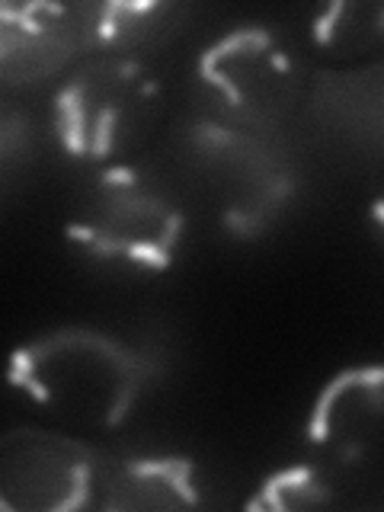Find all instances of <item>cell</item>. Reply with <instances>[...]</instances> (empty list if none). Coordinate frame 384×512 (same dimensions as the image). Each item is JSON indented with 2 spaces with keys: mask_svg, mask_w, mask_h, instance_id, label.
<instances>
[{
  "mask_svg": "<svg viewBox=\"0 0 384 512\" xmlns=\"http://www.w3.org/2000/svg\"><path fill=\"white\" fill-rule=\"evenodd\" d=\"M157 365L135 346L93 327H61L10 356L7 381L64 420L112 429L128 420Z\"/></svg>",
  "mask_w": 384,
  "mask_h": 512,
  "instance_id": "6da1fadb",
  "label": "cell"
},
{
  "mask_svg": "<svg viewBox=\"0 0 384 512\" xmlns=\"http://www.w3.org/2000/svg\"><path fill=\"white\" fill-rule=\"evenodd\" d=\"M164 116V87L138 58H93L61 84L52 125L61 148L80 160L138 151Z\"/></svg>",
  "mask_w": 384,
  "mask_h": 512,
  "instance_id": "7a4b0ae2",
  "label": "cell"
},
{
  "mask_svg": "<svg viewBox=\"0 0 384 512\" xmlns=\"http://www.w3.org/2000/svg\"><path fill=\"white\" fill-rule=\"evenodd\" d=\"M183 208L138 167H109L80 192L68 237L96 260L144 272L173 263L183 240Z\"/></svg>",
  "mask_w": 384,
  "mask_h": 512,
  "instance_id": "3957f363",
  "label": "cell"
},
{
  "mask_svg": "<svg viewBox=\"0 0 384 512\" xmlns=\"http://www.w3.org/2000/svg\"><path fill=\"white\" fill-rule=\"evenodd\" d=\"M199 87L212 122L266 132L292 112L298 68L272 29L240 26L202 52Z\"/></svg>",
  "mask_w": 384,
  "mask_h": 512,
  "instance_id": "277c9868",
  "label": "cell"
},
{
  "mask_svg": "<svg viewBox=\"0 0 384 512\" xmlns=\"http://www.w3.org/2000/svg\"><path fill=\"white\" fill-rule=\"evenodd\" d=\"M189 151L224 228L234 234H260L292 199V164L260 132L202 119L189 132Z\"/></svg>",
  "mask_w": 384,
  "mask_h": 512,
  "instance_id": "5b68a950",
  "label": "cell"
},
{
  "mask_svg": "<svg viewBox=\"0 0 384 512\" xmlns=\"http://www.w3.org/2000/svg\"><path fill=\"white\" fill-rule=\"evenodd\" d=\"M103 455L64 432L20 426L0 436V512H74L93 506Z\"/></svg>",
  "mask_w": 384,
  "mask_h": 512,
  "instance_id": "8992f818",
  "label": "cell"
},
{
  "mask_svg": "<svg viewBox=\"0 0 384 512\" xmlns=\"http://www.w3.org/2000/svg\"><path fill=\"white\" fill-rule=\"evenodd\" d=\"M384 375L378 365L349 368L324 384L317 394L308 442L340 455L343 461H359L378 442L381 432V400Z\"/></svg>",
  "mask_w": 384,
  "mask_h": 512,
  "instance_id": "52a82bcc",
  "label": "cell"
},
{
  "mask_svg": "<svg viewBox=\"0 0 384 512\" xmlns=\"http://www.w3.org/2000/svg\"><path fill=\"white\" fill-rule=\"evenodd\" d=\"M77 45L74 7L0 4V80L55 74Z\"/></svg>",
  "mask_w": 384,
  "mask_h": 512,
  "instance_id": "ba28073f",
  "label": "cell"
},
{
  "mask_svg": "<svg viewBox=\"0 0 384 512\" xmlns=\"http://www.w3.org/2000/svg\"><path fill=\"white\" fill-rule=\"evenodd\" d=\"M93 506L106 512H173L199 506L196 468L189 458H106Z\"/></svg>",
  "mask_w": 384,
  "mask_h": 512,
  "instance_id": "9c48e42d",
  "label": "cell"
},
{
  "mask_svg": "<svg viewBox=\"0 0 384 512\" xmlns=\"http://www.w3.org/2000/svg\"><path fill=\"white\" fill-rule=\"evenodd\" d=\"M80 45L103 58H132L148 45L167 42L183 23V10L164 0H116L74 7Z\"/></svg>",
  "mask_w": 384,
  "mask_h": 512,
  "instance_id": "30bf717a",
  "label": "cell"
},
{
  "mask_svg": "<svg viewBox=\"0 0 384 512\" xmlns=\"http://www.w3.org/2000/svg\"><path fill=\"white\" fill-rule=\"evenodd\" d=\"M381 23L378 4H333L317 16L314 36L330 55H359L381 42Z\"/></svg>",
  "mask_w": 384,
  "mask_h": 512,
  "instance_id": "8fae6325",
  "label": "cell"
},
{
  "mask_svg": "<svg viewBox=\"0 0 384 512\" xmlns=\"http://www.w3.org/2000/svg\"><path fill=\"white\" fill-rule=\"evenodd\" d=\"M333 503V487L317 468L298 464V468H285L272 474L263 490L253 496L256 509H272V512H301V509H320Z\"/></svg>",
  "mask_w": 384,
  "mask_h": 512,
  "instance_id": "7c38bea8",
  "label": "cell"
},
{
  "mask_svg": "<svg viewBox=\"0 0 384 512\" xmlns=\"http://www.w3.org/2000/svg\"><path fill=\"white\" fill-rule=\"evenodd\" d=\"M26 141V119L20 109L0 100V176L10 170V164L23 151Z\"/></svg>",
  "mask_w": 384,
  "mask_h": 512,
  "instance_id": "4fadbf2b",
  "label": "cell"
}]
</instances>
